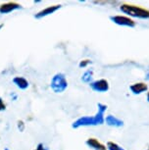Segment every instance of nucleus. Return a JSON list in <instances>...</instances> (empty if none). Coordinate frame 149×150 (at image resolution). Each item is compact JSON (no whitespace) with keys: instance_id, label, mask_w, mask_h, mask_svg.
<instances>
[{"instance_id":"1","label":"nucleus","mask_w":149,"mask_h":150,"mask_svg":"<svg viewBox=\"0 0 149 150\" xmlns=\"http://www.w3.org/2000/svg\"><path fill=\"white\" fill-rule=\"evenodd\" d=\"M121 10L123 12L133 17H139V18H149V11L142 7L136 6L131 4H123L121 5Z\"/></svg>"},{"instance_id":"2","label":"nucleus","mask_w":149,"mask_h":150,"mask_svg":"<svg viewBox=\"0 0 149 150\" xmlns=\"http://www.w3.org/2000/svg\"><path fill=\"white\" fill-rule=\"evenodd\" d=\"M111 19L116 23L118 25H122V26H130V27H133L136 25L133 20L130 19L129 17H125V16H115V17H111Z\"/></svg>"},{"instance_id":"3","label":"nucleus","mask_w":149,"mask_h":150,"mask_svg":"<svg viewBox=\"0 0 149 150\" xmlns=\"http://www.w3.org/2000/svg\"><path fill=\"white\" fill-rule=\"evenodd\" d=\"M20 7H21V5L16 3V2H8V3L0 5V13L6 14L15 9H18Z\"/></svg>"},{"instance_id":"4","label":"nucleus","mask_w":149,"mask_h":150,"mask_svg":"<svg viewBox=\"0 0 149 150\" xmlns=\"http://www.w3.org/2000/svg\"><path fill=\"white\" fill-rule=\"evenodd\" d=\"M86 144L95 150H107V147L101 143L100 141H98L96 138H88L86 140Z\"/></svg>"},{"instance_id":"5","label":"nucleus","mask_w":149,"mask_h":150,"mask_svg":"<svg viewBox=\"0 0 149 150\" xmlns=\"http://www.w3.org/2000/svg\"><path fill=\"white\" fill-rule=\"evenodd\" d=\"M91 86L94 90H97V91H106L109 88L107 81L105 80H100L95 81V83L91 84Z\"/></svg>"},{"instance_id":"6","label":"nucleus","mask_w":149,"mask_h":150,"mask_svg":"<svg viewBox=\"0 0 149 150\" xmlns=\"http://www.w3.org/2000/svg\"><path fill=\"white\" fill-rule=\"evenodd\" d=\"M60 7H61L60 5L49 6V7L45 8V9H43L42 11H40V12H38V14L35 17H36V18H41V17H43V16H47V15H49V14H52L53 12H54V11H56V10L58 9V8H60Z\"/></svg>"},{"instance_id":"7","label":"nucleus","mask_w":149,"mask_h":150,"mask_svg":"<svg viewBox=\"0 0 149 150\" xmlns=\"http://www.w3.org/2000/svg\"><path fill=\"white\" fill-rule=\"evenodd\" d=\"M131 89L133 90L134 93H141V92L145 91V90L147 89V86L143 83H134L131 86Z\"/></svg>"},{"instance_id":"8","label":"nucleus","mask_w":149,"mask_h":150,"mask_svg":"<svg viewBox=\"0 0 149 150\" xmlns=\"http://www.w3.org/2000/svg\"><path fill=\"white\" fill-rule=\"evenodd\" d=\"M14 83H15L19 87H21V88H26V87H28V81L25 80L24 78L17 77L14 79Z\"/></svg>"},{"instance_id":"9","label":"nucleus","mask_w":149,"mask_h":150,"mask_svg":"<svg viewBox=\"0 0 149 150\" xmlns=\"http://www.w3.org/2000/svg\"><path fill=\"white\" fill-rule=\"evenodd\" d=\"M107 147L109 150H124L122 147L118 145L117 143H114V142H112V141H109L107 144Z\"/></svg>"},{"instance_id":"10","label":"nucleus","mask_w":149,"mask_h":150,"mask_svg":"<svg viewBox=\"0 0 149 150\" xmlns=\"http://www.w3.org/2000/svg\"><path fill=\"white\" fill-rule=\"evenodd\" d=\"M106 121L108 122V124H109V125H116L115 123H117V122H118V123H121V122H119L118 120H116V119L113 118L112 116H109V117L107 118V120H106Z\"/></svg>"},{"instance_id":"11","label":"nucleus","mask_w":149,"mask_h":150,"mask_svg":"<svg viewBox=\"0 0 149 150\" xmlns=\"http://www.w3.org/2000/svg\"><path fill=\"white\" fill-rule=\"evenodd\" d=\"M5 107L6 105L3 103V101H2V99L0 98V111H2V110H5Z\"/></svg>"},{"instance_id":"12","label":"nucleus","mask_w":149,"mask_h":150,"mask_svg":"<svg viewBox=\"0 0 149 150\" xmlns=\"http://www.w3.org/2000/svg\"><path fill=\"white\" fill-rule=\"evenodd\" d=\"M89 63V60H83V62H81V64H80V66L81 67H84V66H86Z\"/></svg>"},{"instance_id":"13","label":"nucleus","mask_w":149,"mask_h":150,"mask_svg":"<svg viewBox=\"0 0 149 150\" xmlns=\"http://www.w3.org/2000/svg\"><path fill=\"white\" fill-rule=\"evenodd\" d=\"M35 150H44L43 149V145H42V144H38L37 148H36Z\"/></svg>"},{"instance_id":"14","label":"nucleus","mask_w":149,"mask_h":150,"mask_svg":"<svg viewBox=\"0 0 149 150\" xmlns=\"http://www.w3.org/2000/svg\"><path fill=\"white\" fill-rule=\"evenodd\" d=\"M147 98H148V100H149V92H148V94H147Z\"/></svg>"},{"instance_id":"15","label":"nucleus","mask_w":149,"mask_h":150,"mask_svg":"<svg viewBox=\"0 0 149 150\" xmlns=\"http://www.w3.org/2000/svg\"><path fill=\"white\" fill-rule=\"evenodd\" d=\"M147 150H149V148H148V149H147Z\"/></svg>"}]
</instances>
